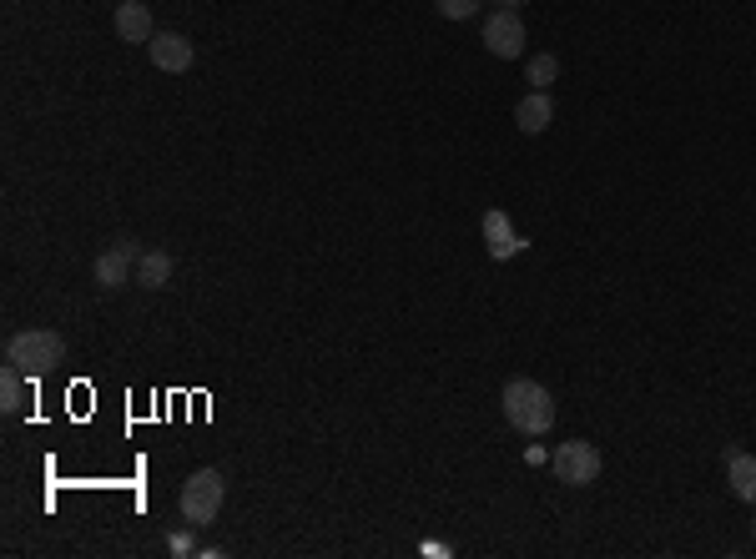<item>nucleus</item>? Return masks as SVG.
<instances>
[{
    "instance_id": "dca6fc26",
    "label": "nucleus",
    "mask_w": 756,
    "mask_h": 559,
    "mask_svg": "<svg viewBox=\"0 0 756 559\" xmlns=\"http://www.w3.org/2000/svg\"><path fill=\"white\" fill-rule=\"evenodd\" d=\"M202 544L192 539V529H177V534H167V554H177V559H187V554H197Z\"/></svg>"
},
{
    "instance_id": "6ab92c4d",
    "label": "nucleus",
    "mask_w": 756,
    "mask_h": 559,
    "mask_svg": "<svg viewBox=\"0 0 756 559\" xmlns=\"http://www.w3.org/2000/svg\"><path fill=\"white\" fill-rule=\"evenodd\" d=\"M751 534H756V524H751Z\"/></svg>"
},
{
    "instance_id": "f8f14e48",
    "label": "nucleus",
    "mask_w": 756,
    "mask_h": 559,
    "mask_svg": "<svg viewBox=\"0 0 756 559\" xmlns=\"http://www.w3.org/2000/svg\"><path fill=\"white\" fill-rule=\"evenodd\" d=\"M550 121H555V101H550L545 91H530V96L515 106V126H520L525 136H540Z\"/></svg>"
},
{
    "instance_id": "20e7f679",
    "label": "nucleus",
    "mask_w": 756,
    "mask_h": 559,
    "mask_svg": "<svg viewBox=\"0 0 756 559\" xmlns=\"http://www.w3.org/2000/svg\"><path fill=\"white\" fill-rule=\"evenodd\" d=\"M600 469H605V459H600V449H595L590 439H570V444H560V449H555V479H560V484H570V489L595 484V479H600Z\"/></svg>"
},
{
    "instance_id": "f3484780",
    "label": "nucleus",
    "mask_w": 756,
    "mask_h": 559,
    "mask_svg": "<svg viewBox=\"0 0 756 559\" xmlns=\"http://www.w3.org/2000/svg\"><path fill=\"white\" fill-rule=\"evenodd\" d=\"M424 554H429V559H449V544H439V539H429V544H424Z\"/></svg>"
},
{
    "instance_id": "2eb2a0df",
    "label": "nucleus",
    "mask_w": 756,
    "mask_h": 559,
    "mask_svg": "<svg viewBox=\"0 0 756 559\" xmlns=\"http://www.w3.org/2000/svg\"><path fill=\"white\" fill-rule=\"evenodd\" d=\"M474 11H479V0H434V16H444V21H474Z\"/></svg>"
},
{
    "instance_id": "7ed1b4c3",
    "label": "nucleus",
    "mask_w": 756,
    "mask_h": 559,
    "mask_svg": "<svg viewBox=\"0 0 756 559\" xmlns=\"http://www.w3.org/2000/svg\"><path fill=\"white\" fill-rule=\"evenodd\" d=\"M222 499H227V484H222V474L217 469H197L187 484H182V519L192 524V529H202V524H212L217 519V509H222Z\"/></svg>"
},
{
    "instance_id": "423d86ee",
    "label": "nucleus",
    "mask_w": 756,
    "mask_h": 559,
    "mask_svg": "<svg viewBox=\"0 0 756 559\" xmlns=\"http://www.w3.org/2000/svg\"><path fill=\"white\" fill-rule=\"evenodd\" d=\"M147 51H152V66H157V71H172V76L192 71V61H197V46H192L182 31H157V36L147 41Z\"/></svg>"
},
{
    "instance_id": "a211bd4d",
    "label": "nucleus",
    "mask_w": 756,
    "mask_h": 559,
    "mask_svg": "<svg viewBox=\"0 0 756 559\" xmlns=\"http://www.w3.org/2000/svg\"><path fill=\"white\" fill-rule=\"evenodd\" d=\"M494 6H499V11H520V6H525V0H494Z\"/></svg>"
},
{
    "instance_id": "4468645a",
    "label": "nucleus",
    "mask_w": 756,
    "mask_h": 559,
    "mask_svg": "<svg viewBox=\"0 0 756 559\" xmlns=\"http://www.w3.org/2000/svg\"><path fill=\"white\" fill-rule=\"evenodd\" d=\"M525 81H530L535 91L555 86V81H560V56H555V51H540V56H530V66H525Z\"/></svg>"
},
{
    "instance_id": "6e6552de",
    "label": "nucleus",
    "mask_w": 756,
    "mask_h": 559,
    "mask_svg": "<svg viewBox=\"0 0 756 559\" xmlns=\"http://www.w3.org/2000/svg\"><path fill=\"white\" fill-rule=\"evenodd\" d=\"M132 272H137V257H126L116 242H106V252H101L96 267H91V277H96L101 293H121L126 283H132Z\"/></svg>"
},
{
    "instance_id": "0eeeda50",
    "label": "nucleus",
    "mask_w": 756,
    "mask_h": 559,
    "mask_svg": "<svg viewBox=\"0 0 756 559\" xmlns=\"http://www.w3.org/2000/svg\"><path fill=\"white\" fill-rule=\"evenodd\" d=\"M111 31H116V41H126V46H147V41L157 36L147 0H121L116 16H111Z\"/></svg>"
},
{
    "instance_id": "9d476101",
    "label": "nucleus",
    "mask_w": 756,
    "mask_h": 559,
    "mask_svg": "<svg viewBox=\"0 0 756 559\" xmlns=\"http://www.w3.org/2000/svg\"><path fill=\"white\" fill-rule=\"evenodd\" d=\"M132 283H142V288L162 293V288L172 283V252H162V247H147V252L137 257V272H132Z\"/></svg>"
},
{
    "instance_id": "1a4fd4ad",
    "label": "nucleus",
    "mask_w": 756,
    "mask_h": 559,
    "mask_svg": "<svg viewBox=\"0 0 756 559\" xmlns=\"http://www.w3.org/2000/svg\"><path fill=\"white\" fill-rule=\"evenodd\" d=\"M484 237H489V257H494V262H504V257H520V252L530 247V242H525V237L510 227V217H504L499 207H489V212H484Z\"/></svg>"
},
{
    "instance_id": "f03ea898",
    "label": "nucleus",
    "mask_w": 756,
    "mask_h": 559,
    "mask_svg": "<svg viewBox=\"0 0 756 559\" xmlns=\"http://www.w3.org/2000/svg\"><path fill=\"white\" fill-rule=\"evenodd\" d=\"M6 363H21L31 378H41V373L66 363V338L51 328H21L6 338Z\"/></svg>"
},
{
    "instance_id": "ddd939ff",
    "label": "nucleus",
    "mask_w": 756,
    "mask_h": 559,
    "mask_svg": "<svg viewBox=\"0 0 756 559\" xmlns=\"http://www.w3.org/2000/svg\"><path fill=\"white\" fill-rule=\"evenodd\" d=\"M726 474H731V489H736V499L756 504V454H746V449H731V454H726Z\"/></svg>"
},
{
    "instance_id": "39448f33",
    "label": "nucleus",
    "mask_w": 756,
    "mask_h": 559,
    "mask_svg": "<svg viewBox=\"0 0 756 559\" xmlns=\"http://www.w3.org/2000/svg\"><path fill=\"white\" fill-rule=\"evenodd\" d=\"M525 21L515 16V11H494L489 21H484V46H489V56H499V61H520L525 56Z\"/></svg>"
},
{
    "instance_id": "9b49d317",
    "label": "nucleus",
    "mask_w": 756,
    "mask_h": 559,
    "mask_svg": "<svg viewBox=\"0 0 756 559\" xmlns=\"http://www.w3.org/2000/svg\"><path fill=\"white\" fill-rule=\"evenodd\" d=\"M31 388H36V378H31L21 363H6V368H0V408H6V413H21L26 398H31Z\"/></svg>"
},
{
    "instance_id": "f257e3e1",
    "label": "nucleus",
    "mask_w": 756,
    "mask_h": 559,
    "mask_svg": "<svg viewBox=\"0 0 756 559\" xmlns=\"http://www.w3.org/2000/svg\"><path fill=\"white\" fill-rule=\"evenodd\" d=\"M504 418H510V429L520 434H550L555 429V393L535 378H510L504 383Z\"/></svg>"
}]
</instances>
